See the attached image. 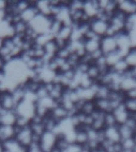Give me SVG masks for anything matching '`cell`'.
<instances>
[{"label":"cell","instance_id":"6da1fadb","mask_svg":"<svg viewBox=\"0 0 136 152\" xmlns=\"http://www.w3.org/2000/svg\"><path fill=\"white\" fill-rule=\"evenodd\" d=\"M52 19H53L52 18L44 16L42 14H39L29 24V26L38 35L47 33L50 31V25H51Z\"/></svg>","mask_w":136,"mask_h":152},{"label":"cell","instance_id":"7a4b0ae2","mask_svg":"<svg viewBox=\"0 0 136 152\" xmlns=\"http://www.w3.org/2000/svg\"><path fill=\"white\" fill-rule=\"evenodd\" d=\"M14 111L18 116L31 121L36 116V103L27 100H22L18 103Z\"/></svg>","mask_w":136,"mask_h":152},{"label":"cell","instance_id":"3957f363","mask_svg":"<svg viewBox=\"0 0 136 152\" xmlns=\"http://www.w3.org/2000/svg\"><path fill=\"white\" fill-rule=\"evenodd\" d=\"M58 135L53 132L45 131L40 137L39 146L42 152H52L56 148Z\"/></svg>","mask_w":136,"mask_h":152},{"label":"cell","instance_id":"277c9868","mask_svg":"<svg viewBox=\"0 0 136 152\" xmlns=\"http://www.w3.org/2000/svg\"><path fill=\"white\" fill-rule=\"evenodd\" d=\"M14 139L22 146L28 148L33 142V134L30 126L21 129L17 128V133Z\"/></svg>","mask_w":136,"mask_h":152},{"label":"cell","instance_id":"5b68a950","mask_svg":"<svg viewBox=\"0 0 136 152\" xmlns=\"http://www.w3.org/2000/svg\"><path fill=\"white\" fill-rule=\"evenodd\" d=\"M100 49L102 50L104 55L109 54L111 52H115L118 50L116 38L114 37H103L100 40Z\"/></svg>","mask_w":136,"mask_h":152},{"label":"cell","instance_id":"8992f818","mask_svg":"<svg viewBox=\"0 0 136 152\" xmlns=\"http://www.w3.org/2000/svg\"><path fill=\"white\" fill-rule=\"evenodd\" d=\"M83 11L90 20L95 18L100 11L98 0H84Z\"/></svg>","mask_w":136,"mask_h":152},{"label":"cell","instance_id":"52a82bcc","mask_svg":"<svg viewBox=\"0 0 136 152\" xmlns=\"http://www.w3.org/2000/svg\"><path fill=\"white\" fill-rule=\"evenodd\" d=\"M0 104L4 110L14 111L17 103L14 101L10 91H4L0 93Z\"/></svg>","mask_w":136,"mask_h":152},{"label":"cell","instance_id":"ba28073f","mask_svg":"<svg viewBox=\"0 0 136 152\" xmlns=\"http://www.w3.org/2000/svg\"><path fill=\"white\" fill-rule=\"evenodd\" d=\"M108 26H109L108 22L102 21L99 18L92 19L90 21V28L92 31H93L96 35L100 37H103L106 35Z\"/></svg>","mask_w":136,"mask_h":152},{"label":"cell","instance_id":"9c48e42d","mask_svg":"<svg viewBox=\"0 0 136 152\" xmlns=\"http://www.w3.org/2000/svg\"><path fill=\"white\" fill-rule=\"evenodd\" d=\"M118 10L123 12L127 16L136 14L135 0H117Z\"/></svg>","mask_w":136,"mask_h":152},{"label":"cell","instance_id":"30bf717a","mask_svg":"<svg viewBox=\"0 0 136 152\" xmlns=\"http://www.w3.org/2000/svg\"><path fill=\"white\" fill-rule=\"evenodd\" d=\"M112 113H113L115 117L118 125L124 124L127 121V120L130 117V115H131L128 110L126 109V108L124 105V103L122 104L121 105H119V107H117L116 109H115L112 111Z\"/></svg>","mask_w":136,"mask_h":152},{"label":"cell","instance_id":"8fae6325","mask_svg":"<svg viewBox=\"0 0 136 152\" xmlns=\"http://www.w3.org/2000/svg\"><path fill=\"white\" fill-rule=\"evenodd\" d=\"M18 115L15 111L3 110L0 113V125L15 126Z\"/></svg>","mask_w":136,"mask_h":152},{"label":"cell","instance_id":"7c38bea8","mask_svg":"<svg viewBox=\"0 0 136 152\" xmlns=\"http://www.w3.org/2000/svg\"><path fill=\"white\" fill-rule=\"evenodd\" d=\"M16 133L17 128L15 126L0 125V142H4L14 139Z\"/></svg>","mask_w":136,"mask_h":152},{"label":"cell","instance_id":"4fadbf2b","mask_svg":"<svg viewBox=\"0 0 136 152\" xmlns=\"http://www.w3.org/2000/svg\"><path fill=\"white\" fill-rule=\"evenodd\" d=\"M5 152H27V147H24L15 139L2 142Z\"/></svg>","mask_w":136,"mask_h":152},{"label":"cell","instance_id":"5bb4252c","mask_svg":"<svg viewBox=\"0 0 136 152\" xmlns=\"http://www.w3.org/2000/svg\"><path fill=\"white\" fill-rule=\"evenodd\" d=\"M135 87H136L135 78L131 75V69H130V71L123 75V78L120 83V88L123 92L126 93Z\"/></svg>","mask_w":136,"mask_h":152},{"label":"cell","instance_id":"9a60e30c","mask_svg":"<svg viewBox=\"0 0 136 152\" xmlns=\"http://www.w3.org/2000/svg\"><path fill=\"white\" fill-rule=\"evenodd\" d=\"M38 14H39L38 10L35 7V1H32V4L30 7L21 13L20 17H21V21H25L27 24H30Z\"/></svg>","mask_w":136,"mask_h":152},{"label":"cell","instance_id":"2e32d148","mask_svg":"<svg viewBox=\"0 0 136 152\" xmlns=\"http://www.w3.org/2000/svg\"><path fill=\"white\" fill-rule=\"evenodd\" d=\"M15 35L14 26L5 19L0 21V37L3 39L11 38Z\"/></svg>","mask_w":136,"mask_h":152},{"label":"cell","instance_id":"e0dca14e","mask_svg":"<svg viewBox=\"0 0 136 152\" xmlns=\"http://www.w3.org/2000/svg\"><path fill=\"white\" fill-rule=\"evenodd\" d=\"M105 138L107 140H110L113 142H121V136L119 134V125L112 126V127H107L104 128Z\"/></svg>","mask_w":136,"mask_h":152},{"label":"cell","instance_id":"ac0fdd59","mask_svg":"<svg viewBox=\"0 0 136 152\" xmlns=\"http://www.w3.org/2000/svg\"><path fill=\"white\" fill-rule=\"evenodd\" d=\"M35 7L38 9V13L40 14H42L44 16L50 17V18H52V6L50 4V0L35 1Z\"/></svg>","mask_w":136,"mask_h":152},{"label":"cell","instance_id":"d6986e66","mask_svg":"<svg viewBox=\"0 0 136 152\" xmlns=\"http://www.w3.org/2000/svg\"><path fill=\"white\" fill-rule=\"evenodd\" d=\"M50 116L56 120L57 122L63 121L64 119L69 117V113L64 109V107L58 104L57 106L53 108L50 112Z\"/></svg>","mask_w":136,"mask_h":152},{"label":"cell","instance_id":"ffe728a7","mask_svg":"<svg viewBox=\"0 0 136 152\" xmlns=\"http://www.w3.org/2000/svg\"><path fill=\"white\" fill-rule=\"evenodd\" d=\"M90 128H85V127H80L76 128V140L75 142L81 146H85L88 142V129Z\"/></svg>","mask_w":136,"mask_h":152},{"label":"cell","instance_id":"44dd1931","mask_svg":"<svg viewBox=\"0 0 136 152\" xmlns=\"http://www.w3.org/2000/svg\"><path fill=\"white\" fill-rule=\"evenodd\" d=\"M100 40L101 38L96 39H87L84 40V46L87 53H92V52L100 49Z\"/></svg>","mask_w":136,"mask_h":152},{"label":"cell","instance_id":"7402d4cb","mask_svg":"<svg viewBox=\"0 0 136 152\" xmlns=\"http://www.w3.org/2000/svg\"><path fill=\"white\" fill-rule=\"evenodd\" d=\"M131 67L128 64V63L126 62L125 59H121L119 62H117L116 64H115L114 66H112L111 70L112 71H114L115 73L119 74L121 75H123L124 74H126L127 71H130V69Z\"/></svg>","mask_w":136,"mask_h":152},{"label":"cell","instance_id":"603a6c76","mask_svg":"<svg viewBox=\"0 0 136 152\" xmlns=\"http://www.w3.org/2000/svg\"><path fill=\"white\" fill-rule=\"evenodd\" d=\"M72 26H69V25H64L62 26L61 29L60 30V32L58 33L55 37L58 38V39H61L62 40H64L66 42H69L70 40V38H71L72 33Z\"/></svg>","mask_w":136,"mask_h":152},{"label":"cell","instance_id":"cb8c5ba5","mask_svg":"<svg viewBox=\"0 0 136 152\" xmlns=\"http://www.w3.org/2000/svg\"><path fill=\"white\" fill-rule=\"evenodd\" d=\"M111 90L107 86L101 85L98 83L95 89V99H108Z\"/></svg>","mask_w":136,"mask_h":152},{"label":"cell","instance_id":"d4e9b609","mask_svg":"<svg viewBox=\"0 0 136 152\" xmlns=\"http://www.w3.org/2000/svg\"><path fill=\"white\" fill-rule=\"evenodd\" d=\"M37 104L41 105V106L44 107L46 109H48L49 111L51 112L53 108L57 106V104H59L57 101L53 100L51 97L50 96H47V97H44V98H41V99L38 100L37 102Z\"/></svg>","mask_w":136,"mask_h":152},{"label":"cell","instance_id":"484cf974","mask_svg":"<svg viewBox=\"0 0 136 152\" xmlns=\"http://www.w3.org/2000/svg\"><path fill=\"white\" fill-rule=\"evenodd\" d=\"M119 130L120 136H121V140L134 138V136L135 135V130L133 128H130L129 126H127L125 124L119 125Z\"/></svg>","mask_w":136,"mask_h":152},{"label":"cell","instance_id":"4316f807","mask_svg":"<svg viewBox=\"0 0 136 152\" xmlns=\"http://www.w3.org/2000/svg\"><path fill=\"white\" fill-rule=\"evenodd\" d=\"M95 103L96 109L98 110L105 113L112 112L111 103L108 99H95Z\"/></svg>","mask_w":136,"mask_h":152},{"label":"cell","instance_id":"83f0119b","mask_svg":"<svg viewBox=\"0 0 136 152\" xmlns=\"http://www.w3.org/2000/svg\"><path fill=\"white\" fill-rule=\"evenodd\" d=\"M105 58H106V61L110 68H112V66H114L115 64H116L117 62H119L121 59H123V57L120 54V52L117 50L115 52H111L109 54L105 55Z\"/></svg>","mask_w":136,"mask_h":152},{"label":"cell","instance_id":"f1b7e54d","mask_svg":"<svg viewBox=\"0 0 136 152\" xmlns=\"http://www.w3.org/2000/svg\"><path fill=\"white\" fill-rule=\"evenodd\" d=\"M96 110L95 100L93 101H84L81 108V113L86 115H92Z\"/></svg>","mask_w":136,"mask_h":152},{"label":"cell","instance_id":"f546056e","mask_svg":"<svg viewBox=\"0 0 136 152\" xmlns=\"http://www.w3.org/2000/svg\"><path fill=\"white\" fill-rule=\"evenodd\" d=\"M12 96L14 97V101L16 102L17 104L20 102H21L25 97V94H26V89L23 86V85H20L18 86L15 87L13 90L10 91Z\"/></svg>","mask_w":136,"mask_h":152},{"label":"cell","instance_id":"4dcf8cb0","mask_svg":"<svg viewBox=\"0 0 136 152\" xmlns=\"http://www.w3.org/2000/svg\"><path fill=\"white\" fill-rule=\"evenodd\" d=\"M13 26H14L15 35L22 36V37L25 36V34H26L29 28V24L26 23L25 21H21V20L14 24Z\"/></svg>","mask_w":136,"mask_h":152},{"label":"cell","instance_id":"1f68e13d","mask_svg":"<svg viewBox=\"0 0 136 152\" xmlns=\"http://www.w3.org/2000/svg\"><path fill=\"white\" fill-rule=\"evenodd\" d=\"M43 124L45 125V130L46 131H50V132H54L56 128H57V122L56 120L52 118V116H50V114L49 116H47L46 117L43 119Z\"/></svg>","mask_w":136,"mask_h":152},{"label":"cell","instance_id":"d6a6232c","mask_svg":"<svg viewBox=\"0 0 136 152\" xmlns=\"http://www.w3.org/2000/svg\"><path fill=\"white\" fill-rule=\"evenodd\" d=\"M52 39H54V37H53L50 33L40 34V35H38L37 38H36L35 40H34V45L44 47V45H45L46 43H48L49 41L52 40Z\"/></svg>","mask_w":136,"mask_h":152},{"label":"cell","instance_id":"836d02e7","mask_svg":"<svg viewBox=\"0 0 136 152\" xmlns=\"http://www.w3.org/2000/svg\"><path fill=\"white\" fill-rule=\"evenodd\" d=\"M32 4V1L30 0H18L15 3V11L17 14H20L21 13L26 10L28 7Z\"/></svg>","mask_w":136,"mask_h":152},{"label":"cell","instance_id":"e575fe53","mask_svg":"<svg viewBox=\"0 0 136 152\" xmlns=\"http://www.w3.org/2000/svg\"><path fill=\"white\" fill-rule=\"evenodd\" d=\"M64 26V25H63L61 21H58L57 19L53 18L52 19V22H51V25H50V28L49 33L55 38V37L58 34L60 30L61 29L62 26Z\"/></svg>","mask_w":136,"mask_h":152},{"label":"cell","instance_id":"d590c367","mask_svg":"<svg viewBox=\"0 0 136 152\" xmlns=\"http://www.w3.org/2000/svg\"><path fill=\"white\" fill-rule=\"evenodd\" d=\"M86 74H87L93 81H95V82H97L98 79L100 78V75H101L100 69L98 68L97 66H96L95 64H91Z\"/></svg>","mask_w":136,"mask_h":152},{"label":"cell","instance_id":"8d00e7d4","mask_svg":"<svg viewBox=\"0 0 136 152\" xmlns=\"http://www.w3.org/2000/svg\"><path fill=\"white\" fill-rule=\"evenodd\" d=\"M95 83V81H93L87 74L81 75V82H80V88L82 89H88L91 88Z\"/></svg>","mask_w":136,"mask_h":152},{"label":"cell","instance_id":"74e56055","mask_svg":"<svg viewBox=\"0 0 136 152\" xmlns=\"http://www.w3.org/2000/svg\"><path fill=\"white\" fill-rule=\"evenodd\" d=\"M118 10V3H117V0H109V2L107 3V7L104 9V10H103L105 12L106 14H107L109 16H112L115 14V12ZM102 11V10H101Z\"/></svg>","mask_w":136,"mask_h":152},{"label":"cell","instance_id":"f35d334b","mask_svg":"<svg viewBox=\"0 0 136 152\" xmlns=\"http://www.w3.org/2000/svg\"><path fill=\"white\" fill-rule=\"evenodd\" d=\"M131 67L136 66V48H132L124 58Z\"/></svg>","mask_w":136,"mask_h":152},{"label":"cell","instance_id":"ab89813d","mask_svg":"<svg viewBox=\"0 0 136 152\" xmlns=\"http://www.w3.org/2000/svg\"><path fill=\"white\" fill-rule=\"evenodd\" d=\"M120 143H121L123 150H126V151H133L135 149V142L134 138L122 140Z\"/></svg>","mask_w":136,"mask_h":152},{"label":"cell","instance_id":"60d3db41","mask_svg":"<svg viewBox=\"0 0 136 152\" xmlns=\"http://www.w3.org/2000/svg\"><path fill=\"white\" fill-rule=\"evenodd\" d=\"M84 0H70L69 9L70 11L83 10Z\"/></svg>","mask_w":136,"mask_h":152},{"label":"cell","instance_id":"b9f144b4","mask_svg":"<svg viewBox=\"0 0 136 152\" xmlns=\"http://www.w3.org/2000/svg\"><path fill=\"white\" fill-rule=\"evenodd\" d=\"M104 123H105V128L118 125V124H117L116 120H115V117L114 114H113L112 112H109V113H105Z\"/></svg>","mask_w":136,"mask_h":152},{"label":"cell","instance_id":"7bdbcfd3","mask_svg":"<svg viewBox=\"0 0 136 152\" xmlns=\"http://www.w3.org/2000/svg\"><path fill=\"white\" fill-rule=\"evenodd\" d=\"M72 53V51L70 50V48H69V46L67 45L66 47L62 48H60L57 52L56 56L60 58V59H64V60H67L69 59V57L71 56V54Z\"/></svg>","mask_w":136,"mask_h":152},{"label":"cell","instance_id":"ee69618b","mask_svg":"<svg viewBox=\"0 0 136 152\" xmlns=\"http://www.w3.org/2000/svg\"><path fill=\"white\" fill-rule=\"evenodd\" d=\"M124 105L130 114L136 113V99H126L124 101Z\"/></svg>","mask_w":136,"mask_h":152},{"label":"cell","instance_id":"f6af8a7d","mask_svg":"<svg viewBox=\"0 0 136 152\" xmlns=\"http://www.w3.org/2000/svg\"><path fill=\"white\" fill-rule=\"evenodd\" d=\"M35 94L37 95V97H38V100L49 96V91H48V89L45 84H43V83L41 84L40 86L38 87V89L35 92Z\"/></svg>","mask_w":136,"mask_h":152},{"label":"cell","instance_id":"bcb514c9","mask_svg":"<svg viewBox=\"0 0 136 152\" xmlns=\"http://www.w3.org/2000/svg\"><path fill=\"white\" fill-rule=\"evenodd\" d=\"M69 144H70V143H69L63 136H58L57 145H56V148L62 151H64Z\"/></svg>","mask_w":136,"mask_h":152},{"label":"cell","instance_id":"7dc6e473","mask_svg":"<svg viewBox=\"0 0 136 152\" xmlns=\"http://www.w3.org/2000/svg\"><path fill=\"white\" fill-rule=\"evenodd\" d=\"M89 66H90V64L80 61L78 65H77L76 68H75V71H76V72H78V73L83 75V74L87 73V71H88Z\"/></svg>","mask_w":136,"mask_h":152},{"label":"cell","instance_id":"c3c4849f","mask_svg":"<svg viewBox=\"0 0 136 152\" xmlns=\"http://www.w3.org/2000/svg\"><path fill=\"white\" fill-rule=\"evenodd\" d=\"M81 148H82V146L77 144L76 142H73V143H70L61 152H81Z\"/></svg>","mask_w":136,"mask_h":152},{"label":"cell","instance_id":"681fc988","mask_svg":"<svg viewBox=\"0 0 136 152\" xmlns=\"http://www.w3.org/2000/svg\"><path fill=\"white\" fill-rule=\"evenodd\" d=\"M27 152H42L40 148L39 143L33 142L27 148Z\"/></svg>","mask_w":136,"mask_h":152},{"label":"cell","instance_id":"f907efd6","mask_svg":"<svg viewBox=\"0 0 136 152\" xmlns=\"http://www.w3.org/2000/svg\"><path fill=\"white\" fill-rule=\"evenodd\" d=\"M124 94L126 96V99H136V87L131 89Z\"/></svg>","mask_w":136,"mask_h":152},{"label":"cell","instance_id":"816d5d0a","mask_svg":"<svg viewBox=\"0 0 136 152\" xmlns=\"http://www.w3.org/2000/svg\"><path fill=\"white\" fill-rule=\"evenodd\" d=\"M8 7V0H0V12H6Z\"/></svg>","mask_w":136,"mask_h":152},{"label":"cell","instance_id":"f5cc1de1","mask_svg":"<svg viewBox=\"0 0 136 152\" xmlns=\"http://www.w3.org/2000/svg\"><path fill=\"white\" fill-rule=\"evenodd\" d=\"M5 65H6V62L0 57V71H3L4 70Z\"/></svg>","mask_w":136,"mask_h":152},{"label":"cell","instance_id":"db71d44e","mask_svg":"<svg viewBox=\"0 0 136 152\" xmlns=\"http://www.w3.org/2000/svg\"><path fill=\"white\" fill-rule=\"evenodd\" d=\"M81 152H92V150L90 148H88L87 146H83L81 148Z\"/></svg>","mask_w":136,"mask_h":152},{"label":"cell","instance_id":"11a10c76","mask_svg":"<svg viewBox=\"0 0 136 152\" xmlns=\"http://www.w3.org/2000/svg\"><path fill=\"white\" fill-rule=\"evenodd\" d=\"M131 75H133L134 78H136V66L131 67Z\"/></svg>","mask_w":136,"mask_h":152},{"label":"cell","instance_id":"9f6ffc18","mask_svg":"<svg viewBox=\"0 0 136 152\" xmlns=\"http://www.w3.org/2000/svg\"><path fill=\"white\" fill-rule=\"evenodd\" d=\"M4 40H5V39H3V38H2V37H0V49H1V48L3 47V45H4Z\"/></svg>","mask_w":136,"mask_h":152},{"label":"cell","instance_id":"6f0895ef","mask_svg":"<svg viewBox=\"0 0 136 152\" xmlns=\"http://www.w3.org/2000/svg\"><path fill=\"white\" fill-rule=\"evenodd\" d=\"M0 152H5L3 146H2V142H0Z\"/></svg>","mask_w":136,"mask_h":152},{"label":"cell","instance_id":"680465c9","mask_svg":"<svg viewBox=\"0 0 136 152\" xmlns=\"http://www.w3.org/2000/svg\"><path fill=\"white\" fill-rule=\"evenodd\" d=\"M52 152H61V151H60V150L57 149V148H55V149L53 150Z\"/></svg>","mask_w":136,"mask_h":152},{"label":"cell","instance_id":"91938a15","mask_svg":"<svg viewBox=\"0 0 136 152\" xmlns=\"http://www.w3.org/2000/svg\"><path fill=\"white\" fill-rule=\"evenodd\" d=\"M120 152H133V151H126V150H122Z\"/></svg>","mask_w":136,"mask_h":152},{"label":"cell","instance_id":"94428289","mask_svg":"<svg viewBox=\"0 0 136 152\" xmlns=\"http://www.w3.org/2000/svg\"><path fill=\"white\" fill-rule=\"evenodd\" d=\"M134 140H135V147H136V134L134 136Z\"/></svg>","mask_w":136,"mask_h":152},{"label":"cell","instance_id":"6125c7cd","mask_svg":"<svg viewBox=\"0 0 136 152\" xmlns=\"http://www.w3.org/2000/svg\"><path fill=\"white\" fill-rule=\"evenodd\" d=\"M133 152H136V147H135V150H134V151H133Z\"/></svg>","mask_w":136,"mask_h":152},{"label":"cell","instance_id":"be15d7a7","mask_svg":"<svg viewBox=\"0 0 136 152\" xmlns=\"http://www.w3.org/2000/svg\"><path fill=\"white\" fill-rule=\"evenodd\" d=\"M134 48H136V44H135V47H134Z\"/></svg>","mask_w":136,"mask_h":152},{"label":"cell","instance_id":"e7e4bbea","mask_svg":"<svg viewBox=\"0 0 136 152\" xmlns=\"http://www.w3.org/2000/svg\"><path fill=\"white\" fill-rule=\"evenodd\" d=\"M135 84H136V78H135Z\"/></svg>","mask_w":136,"mask_h":152}]
</instances>
